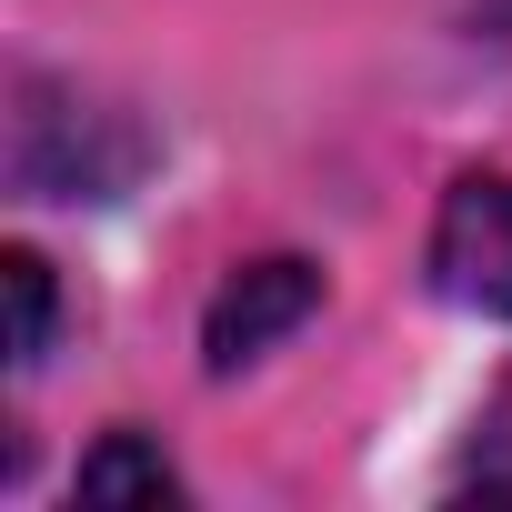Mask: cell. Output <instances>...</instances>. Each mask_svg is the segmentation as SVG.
Here are the masks:
<instances>
[{"instance_id":"cell-1","label":"cell","mask_w":512,"mask_h":512,"mask_svg":"<svg viewBox=\"0 0 512 512\" xmlns=\"http://www.w3.org/2000/svg\"><path fill=\"white\" fill-rule=\"evenodd\" d=\"M432 292L452 312L512 322V181H452L432 221Z\"/></svg>"},{"instance_id":"cell-2","label":"cell","mask_w":512,"mask_h":512,"mask_svg":"<svg viewBox=\"0 0 512 512\" xmlns=\"http://www.w3.org/2000/svg\"><path fill=\"white\" fill-rule=\"evenodd\" d=\"M312 302H322V272H312V262H251L241 282H221V302H211V322H201L211 372H241L251 352H272Z\"/></svg>"},{"instance_id":"cell-3","label":"cell","mask_w":512,"mask_h":512,"mask_svg":"<svg viewBox=\"0 0 512 512\" xmlns=\"http://www.w3.org/2000/svg\"><path fill=\"white\" fill-rule=\"evenodd\" d=\"M181 482H171V462L161 452H141L131 432H111L91 462H81V502H171Z\"/></svg>"},{"instance_id":"cell-4","label":"cell","mask_w":512,"mask_h":512,"mask_svg":"<svg viewBox=\"0 0 512 512\" xmlns=\"http://www.w3.org/2000/svg\"><path fill=\"white\" fill-rule=\"evenodd\" d=\"M0 282H11V362H41V342H51V262L41 251H11Z\"/></svg>"},{"instance_id":"cell-5","label":"cell","mask_w":512,"mask_h":512,"mask_svg":"<svg viewBox=\"0 0 512 512\" xmlns=\"http://www.w3.org/2000/svg\"><path fill=\"white\" fill-rule=\"evenodd\" d=\"M482 492H512V472H482Z\"/></svg>"},{"instance_id":"cell-6","label":"cell","mask_w":512,"mask_h":512,"mask_svg":"<svg viewBox=\"0 0 512 512\" xmlns=\"http://www.w3.org/2000/svg\"><path fill=\"white\" fill-rule=\"evenodd\" d=\"M492 11H512V0H492Z\"/></svg>"}]
</instances>
